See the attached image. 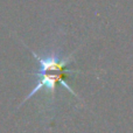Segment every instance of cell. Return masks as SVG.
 Listing matches in <instances>:
<instances>
[{
    "label": "cell",
    "mask_w": 133,
    "mask_h": 133,
    "mask_svg": "<svg viewBox=\"0 0 133 133\" xmlns=\"http://www.w3.org/2000/svg\"><path fill=\"white\" fill-rule=\"evenodd\" d=\"M32 54L34 55L35 60L39 62V70L36 72H34L35 77L37 78V82L35 84L34 89L30 91V94L28 95L25 98V101L21 103L22 105L26 101H28L29 98H32L37 91H40L41 89H46V91L48 92L51 96V98L54 99V96H55V89L56 85L58 83L63 85L66 90L71 92L75 97L79 98L77 95L75 94L72 89L69 87L65 83L64 78L66 77V75L71 72H81L79 70H71V69H68V65L72 62V55L66 56V57H62L60 54L57 53H49L46 54V55H39L36 54L34 50H30Z\"/></svg>",
    "instance_id": "1"
}]
</instances>
